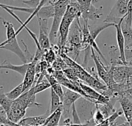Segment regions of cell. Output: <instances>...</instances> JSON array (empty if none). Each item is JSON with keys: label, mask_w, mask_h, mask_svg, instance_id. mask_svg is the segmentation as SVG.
<instances>
[{"label": "cell", "mask_w": 132, "mask_h": 126, "mask_svg": "<svg viewBox=\"0 0 132 126\" xmlns=\"http://www.w3.org/2000/svg\"><path fill=\"white\" fill-rule=\"evenodd\" d=\"M130 0H117L104 22L118 24L128 14V5Z\"/></svg>", "instance_id": "obj_5"}, {"label": "cell", "mask_w": 132, "mask_h": 126, "mask_svg": "<svg viewBox=\"0 0 132 126\" xmlns=\"http://www.w3.org/2000/svg\"><path fill=\"white\" fill-rule=\"evenodd\" d=\"M77 1L80 4V5L81 6L82 12H83V11L90 8V6L93 4L94 0H77Z\"/></svg>", "instance_id": "obj_28"}, {"label": "cell", "mask_w": 132, "mask_h": 126, "mask_svg": "<svg viewBox=\"0 0 132 126\" xmlns=\"http://www.w3.org/2000/svg\"><path fill=\"white\" fill-rule=\"evenodd\" d=\"M55 14V7L54 3L53 2H50L49 4L44 5L38 12L36 17L43 18V19H50L51 18H53Z\"/></svg>", "instance_id": "obj_17"}, {"label": "cell", "mask_w": 132, "mask_h": 126, "mask_svg": "<svg viewBox=\"0 0 132 126\" xmlns=\"http://www.w3.org/2000/svg\"><path fill=\"white\" fill-rule=\"evenodd\" d=\"M32 105L40 106L41 105L36 102V95L32 92V91L31 89H29V91L24 92L17 99L14 100L12 102V107L18 108V109L26 111L28 108H29L30 106H32Z\"/></svg>", "instance_id": "obj_6"}, {"label": "cell", "mask_w": 132, "mask_h": 126, "mask_svg": "<svg viewBox=\"0 0 132 126\" xmlns=\"http://www.w3.org/2000/svg\"><path fill=\"white\" fill-rule=\"evenodd\" d=\"M93 119L94 121V122L98 125V124H101L102 122H104L107 119L105 118L104 115L103 114V112L98 109L96 107V111L94 114V116H93Z\"/></svg>", "instance_id": "obj_27"}, {"label": "cell", "mask_w": 132, "mask_h": 126, "mask_svg": "<svg viewBox=\"0 0 132 126\" xmlns=\"http://www.w3.org/2000/svg\"><path fill=\"white\" fill-rule=\"evenodd\" d=\"M118 126H131L129 125V123L126 121L125 122H124V123H122V124H121V125H119Z\"/></svg>", "instance_id": "obj_34"}, {"label": "cell", "mask_w": 132, "mask_h": 126, "mask_svg": "<svg viewBox=\"0 0 132 126\" xmlns=\"http://www.w3.org/2000/svg\"><path fill=\"white\" fill-rule=\"evenodd\" d=\"M111 26H114H114H115V24L104 22V23H103V24H101V25H98V26H96V27H94V28H90V34H91L92 37H93L94 39H96L97 37L99 35V34H100L102 31H104V29H106V28H109V27H111Z\"/></svg>", "instance_id": "obj_23"}, {"label": "cell", "mask_w": 132, "mask_h": 126, "mask_svg": "<svg viewBox=\"0 0 132 126\" xmlns=\"http://www.w3.org/2000/svg\"><path fill=\"white\" fill-rule=\"evenodd\" d=\"M81 15H82L81 6L80 5V4L77 2V0H73L69 4L60 26L58 40L56 44L60 50L63 49L67 45L70 30L73 22L76 19L80 18Z\"/></svg>", "instance_id": "obj_1"}, {"label": "cell", "mask_w": 132, "mask_h": 126, "mask_svg": "<svg viewBox=\"0 0 132 126\" xmlns=\"http://www.w3.org/2000/svg\"><path fill=\"white\" fill-rule=\"evenodd\" d=\"M23 93H24V92H23V85H22V82L19 85H17L16 87H15L12 90H11L10 92H9L7 93H5V95L9 99L14 101V100L17 99L19 97H20Z\"/></svg>", "instance_id": "obj_21"}, {"label": "cell", "mask_w": 132, "mask_h": 126, "mask_svg": "<svg viewBox=\"0 0 132 126\" xmlns=\"http://www.w3.org/2000/svg\"><path fill=\"white\" fill-rule=\"evenodd\" d=\"M122 115H124L122 109H119V110H117L116 112H114L108 118L111 125V124H114V121H115L118 118H119L120 116H121Z\"/></svg>", "instance_id": "obj_29"}, {"label": "cell", "mask_w": 132, "mask_h": 126, "mask_svg": "<svg viewBox=\"0 0 132 126\" xmlns=\"http://www.w3.org/2000/svg\"><path fill=\"white\" fill-rule=\"evenodd\" d=\"M91 56L94 62L98 76L104 82V84L108 86V89L111 91L114 88V85L116 84V82L114 80L111 71L110 69L109 70L107 69V68L104 66V65L103 64L101 60L95 54L94 49H91Z\"/></svg>", "instance_id": "obj_3"}, {"label": "cell", "mask_w": 132, "mask_h": 126, "mask_svg": "<svg viewBox=\"0 0 132 126\" xmlns=\"http://www.w3.org/2000/svg\"><path fill=\"white\" fill-rule=\"evenodd\" d=\"M57 53L53 49H50L46 51L45 55H44V60L50 65H52V64L56 61V58H57Z\"/></svg>", "instance_id": "obj_25"}, {"label": "cell", "mask_w": 132, "mask_h": 126, "mask_svg": "<svg viewBox=\"0 0 132 126\" xmlns=\"http://www.w3.org/2000/svg\"><path fill=\"white\" fill-rule=\"evenodd\" d=\"M130 98H131V99H132V96H130Z\"/></svg>", "instance_id": "obj_36"}, {"label": "cell", "mask_w": 132, "mask_h": 126, "mask_svg": "<svg viewBox=\"0 0 132 126\" xmlns=\"http://www.w3.org/2000/svg\"><path fill=\"white\" fill-rule=\"evenodd\" d=\"M63 114V105L60 106L58 109H56L53 113L50 114L46 121L45 122V126H59V123Z\"/></svg>", "instance_id": "obj_16"}, {"label": "cell", "mask_w": 132, "mask_h": 126, "mask_svg": "<svg viewBox=\"0 0 132 126\" xmlns=\"http://www.w3.org/2000/svg\"><path fill=\"white\" fill-rule=\"evenodd\" d=\"M12 102H13V101L9 99L6 96V95L5 93H3L2 91L1 95H0V105H1L0 108H2L7 114L9 112V111L11 109Z\"/></svg>", "instance_id": "obj_22"}, {"label": "cell", "mask_w": 132, "mask_h": 126, "mask_svg": "<svg viewBox=\"0 0 132 126\" xmlns=\"http://www.w3.org/2000/svg\"><path fill=\"white\" fill-rule=\"evenodd\" d=\"M52 68L54 69L55 72H60V71H63L65 69H67L68 67V65H67V63L65 62V61L63 60V58H61L60 56H57L56 61L52 64Z\"/></svg>", "instance_id": "obj_24"}, {"label": "cell", "mask_w": 132, "mask_h": 126, "mask_svg": "<svg viewBox=\"0 0 132 126\" xmlns=\"http://www.w3.org/2000/svg\"><path fill=\"white\" fill-rule=\"evenodd\" d=\"M41 1L42 0H26V1H23L22 2L29 5V7L30 8H36L39 5Z\"/></svg>", "instance_id": "obj_31"}, {"label": "cell", "mask_w": 132, "mask_h": 126, "mask_svg": "<svg viewBox=\"0 0 132 126\" xmlns=\"http://www.w3.org/2000/svg\"><path fill=\"white\" fill-rule=\"evenodd\" d=\"M37 62L35 61H32L29 62V66L28 68V70L24 76L22 85H23V92H26L31 89L33 86V84L36 82V66Z\"/></svg>", "instance_id": "obj_10"}, {"label": "cell", "mask_w": 132, "mask_h": 126, "mask_svg": "<svg viewBox=\"0 0 132 126\" xmlns=\"http://www.w3.org/2000/svg\"><path fill=\"white\" fill-rule=\"evenodd\" d=\"M63 73L65 74V75L72 82H73L74 83H77V84H80L82 81H80V79L78 78L77 75L76 74L75 71L71 69V68H67V69L63 70Z\"/></svg>", "instance_id": "obj_26"}, {"label": "cell", "mask_w": 132, "mask_h": 126, "mask_svg": "<svg viewBox=\"0 0 132 126\" xmlns=\"http://www.w3.org/2000/svg\"><path fill=\"white\" fill-rule=\"evenodd\" d=\"M50 100L51 102H50V114L53 113L56 109H58L60 106L63 105V102L61 99L52 89H50Z\"/></svg>", "instance_id": "obj_19"}, {"label": "cell", "mask_w": 132, "mask_h": 126, "mask_svg": "<svg viewBox=\"0 0 132 126\" xmlns=\"http://www.w3.org/2000/svg\"><path fill=\"white\" fill-rule=\"evenodd\" d=\"M50 115L49 113L46 112L43 115L39 116H32V117H26L22 119L19 122V125L21 126H40L44 125L46 121V119Z\"/></svg>", "instance_id": "obj_13"}, {"label": "cell", "mask_w": 132, "mask_h": 126, "mask_svg": "<svg viewBox=\"0 0 132 126\" xmlns=\"http://www.w3.org/2000/svg\"><path fill=\"white\" fill-rule=\"evenodd\" d=\"M29 66V63H25L22 65H12V63L5 61V62H3L1 65L0 68L2 69H7V70H11V71H14L17 73H19V75H21L22 76H25L28 68Z\"/></svg>", "instance_id": "obj_15"}, {"label": "cell", "mask_w": 132, "mask_h": 126, "mask_svg": "<svg viewBox=\"0 0 132 126\" xmlns=\"http://www.w3.org/2000/svg\"><path fill=\"white\" fill-rule=\"evenodd\" d=\"M110 126H118V125H116V124H114H114H111V125Z\"/></svg>", "instance_id": "obj_35"}, {"label": "cell", "mask_w": 132, "mask_h": 126, "mask_svg": "<svg viewBox=\"0 0 132 126\" xmlns=\"http://www.w3.org/2000/svg\"><path fill=\"white\" fill-rule=\"evenodd\" d=\"M110 70L112 72L114 80L118 84H126L131 86L132 79V66L128 65L112 64Z\"/></svg>", "instance_id": "obj_4"}, {"label": "cell", "mask_w": 132, "mask_h": 126, "mask_svg": "<svg viewBox=\"0 0 132 126\" xmlns=\"http://www.w3.org/2000/svg\"><path fill=\"white\" fill-rule=\"evenodd\" d=\"M46 79L50 82V84L51 85V89L59 95V97L61 99V100L63 102V96H64V91H63V89L62 88V85L56 80L55 76L53 75L47 74L46 75Z\"/></svg>", "instance_id": "obj_18"}, {"label": "cell", "mask_w": 132, "mask_h": 126, "mask_svg": "<svg viewBox=\"0 0 132 126\" xmlns=\"http://www.w3.org/2000/svg\"><path fill=\"white\" fill-rule=\"evenodd\" d=\"M80 86L83 89V91L86 93V95L88 96V100L87 101L95 105L96 102H97V100L100 99V97L101 95V93L97 92L95 89L92 88L91 86L84 83L83 82H80Z\"/></svg>", "instance_id": "obj_14"}, {"label": "cell", "mask_w": 132, "mask_h": 126, "mask_svg": "<svg viewBox=\"0 0 132 126\" xmlns=\"http://www.w3.org/2000/svg\"><path fill=\"white\" fill-rule=\"evenodd\" d=\"M2 23L6 28V37H7V38L5 41L2 42L1 43L0 49L8 50V51L13 52L20 59V60L24 64L29 63L25 52L22 50V49L19 45L17 38H16V36H17L16 31H15L13 24L9 21L3 19V18H2Z\"/></svg>", "instance_id": "obj_2"}, {"label": "cell", "mask_w": 132, "mask_h": 126, "mask_svg": "<svg viewBox=\"0 0 132 126\" xmlns=\"http://www.w3.org/2000/svg\"><path fill=\"white\" fill-rule=\"evenodd\" d=\"M19 126H21V125H19Z\"/></svg>", "instance_id": "obj_37"}, {"label": "cell", "mask_w": 132, "mask_h": 126, "mask_svg": "<svg viewBox=\"0 0 132 126\" xmlns=\"http://www.w3.org/2000/svg\"><path fill=\"white\" fill-rule=\"evenodd\" d=\"M39 26V43L42 49L48 50L52 48V45L50 39V31L48 25V19H43L37 18Z\"/></svg>", "instance_id": "obj_7"}, {"label": "cell", "mask_w": 132, "mask_h": 126, "mask_svg": "<svg viewBox=\"0 0 132 126\" xmlns=\"http://www.w3.org/2000/svg\"><path fill=\"white\" fill-rule=\"evenodd\" d=\"M119 102L121 106L124 115L126 119V121L132 126V99L125 95L119 98Z\"/></svg>", "instance_id": "obj_11"}, {"label": "cell", "mask_w": 132, "mask_h": 126, "mask_svg": "<svg viewBox=\"0 0 132 126\" xmlns=\"http://www.w3.org/2000/svg\"><path fill=\"white\" fill-rule=\"evenodd\" d=\"M97 124L94 122V119H89L84 124H81V123L80 124H74V123L72 122V123L66 124V125H64L63 126H95Z\"/></svg>", "instance_id": "obj_30"}, {"label": "cell", "mask_w": 132, "mask_h": 126, "mask_svg": "<svg viewBox=\"0 0 132 126\" xmlns=\"http://www.w3.org/2000/svg\"><path fill=\"white\" fill-rule=\"evenodd\" d=\"M128 15H132V0H130L128 5Z\"/></svg>", "instance_id": "obj_32"}, {"label": "cell", "mask_w": 132, "mask_h": 126, "mask_svg": "<svg viewBox=\"0 0 132 126\" xmlns=\"http://www.w3.org/2000/svg\"><path fill=\"white\" fill-rule=\"evenodd\" d=\"M125 95H127V96H132V88L129 89H128V90L125 92Z\"/></svg>", "instance_id": "obj_33"}, {"label": "cell", "mask_w": 132, "mask_h": 126, "mask_svg": "<svg viewBox=\"0 0 132 126\" xmlns=\"http://www.w3.org/2000/svg\"><path fill=\"white\" fill-rule=\"evenodd\" d=\"M48 89H51V85L50 84V82H48V80L45 78L44 79H43L41 82L35 84L32 88L31 89V90L32 91V92L36 95L43 91H45Z\"/></svg>", "instance_id": "obj_20"}, {"label": "cell", "mask_w": 132, "mask_h": 126, "mask_svg": "<svg viewBox=\"0 0 132 126\" xmlns=\"http://www.w3.org/2000/svg\"><path fill=\"white\" fill-rule=\"evenodd\" d=\"M103 15V7L101 6L99 8L95 7L93 4L87 9L83 11L81 17L84 21H96L101 18Z\"/></svg>", "instance_id": "obj_12"}, {"label": "cell", "mask_w": 132, "mask_h": 126, "mask_svg": "<svg viewBox=\"0 0 132 126\" xmlns=\"http://www.w3.org/2000/svg\"><path fill=\"white\" fill-rule=\"evenodd\" d=\"M82 98V96L71 90L67 89L64 92V96L63 99V114L65 117L67 116V114H71L72 106L75 104V102Z\"/></svg>", "instance_id": "obj_9"}, {"label": "cell", "mask_w": 132, "mask_h": 126, "mask_svg": "<svg viewBox=\"0 0 132 126\" xmlns=\"http://www.w3.org/2000/svg\"><path fill=\"white\" fill-rule=\"evenodd\" d=\"M124 18L121 19L118 24H115L116 29V39L118 43V48L119 51V59L120 61L123 63V65H128V61L126 59V45H125V38L122 32V22Z\"/></svg>", "instance_id": "obj_8"}]
</instances>
